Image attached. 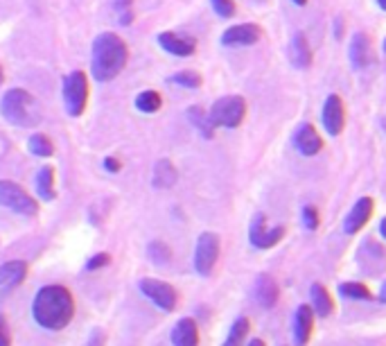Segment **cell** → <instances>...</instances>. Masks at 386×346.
Listing matches in <instances>:
<instances>
[{
  "label": "cell",
  "mask_w": 386,
  "mask_h": 346,
  "mask_svg": "<svg viewBox=\"0 0 386 346\" xmlns=\"http://www.w3.org/2000/svg\"><path fill=\"white\" fill-rule=\"evenodd\" d=\"M346 124V111L339 95H327L323 107V127L330 136H339Z\"/></svg>",
  "instance_id": "30bf717a"
},
{
  "label": "cell",
  "mask_w": 386,
  "mask_h": 346,
  "mask_svg": "<svg viewBox=\"0 0 386 346\" xmlns=\"http://www.w3.org/2000/svg\"><path fill=\"white\" fill-rule=\"evenodd\" d=\"M104 168L115 175V172H120V170H122V163H120L118 159H113V157H106V159H104Z\"/></svg>",
  "instance_id": "8d00e7d4"
},
{
  "label": "cell",
  "mask_w": 386,
  "mask_h": 346,
  "mask_svg": "<svg viewBox=\"0 0 386 346\" xmlns=\"http://www.w3.org/2000/svg\"><path fill=\"white\" fill-rule=\"evenodd\" d=\"M127 59H129L127 43L115 32H102L93 41L91 73L98 82H109L113 77H118L124 66H127Z\"/></svg>",
  "instance_id": "7a4b0ae2"
},
{
  "label": "cell",
  "mask_w": 386,
  "mask_h": 346,
  "mask_svg": "<svg viewBox=\"0 0 386 346\" xmlns=\"http://www.w3.org/2000/svg\"><path fill=\"white\" fill-rule=\"evenodd\" d=\"M384 52H386V41H384Z\"/></svg>",
  "instance_id": "ee69618b"
},
{
  "label": "cell",
  "mask_w": 386,
  "mask_h": 346,
  "mask_svg": "<svg viewBox=\"0 0 386 346\" xmlns=\"http://www.w3.org/2000/svg\"><path fill=\"white\" fill-rule=\"evenodd\" d=\"M378 3H380V7L384 9V12H386V0H378Z\"/></svg>",
  "instance_id": "b9f144b4"
},
{
  "label": "cell",
  "mask_w": 386,
  "mask_h": 346,
  "mask_svg": "<svg viewBox=\"0 0 386 346\" xmlns=\"http://www.w3.org/2000/svg\"><path fill=\"white\" fill-rule=\"evenodd\" d=\"M158 43L163 50H168L177 57H190L192 52L197 50V43L192 36L179 34V32H161L158 34Z\"/></svg>",
  "instance_id": "4fadbf2b"
},
{
  "label": "cell",
  "mask_w": 386,
  "mask_h": 346,
  "mask_svg": "<svg viewBox=\"0 0 386 346\" xmlns=\"http://www.w3.org/2000/svg\"><path fill=\"white\" fill-rule=\"evenodd\" d=\"M307 3V0H294V5H298V7H303Z\"/></svg>",
  "instance_id": "60d3db41"
},
{
  "label": "cell",
  "mask_w": 386,
  "mask_h": 346,
  "mask_svg": "<svg viewBox=\"0 0 386 346\" xmlns=\"http://www.w3.org/2000/svg\"><path fill=\"white\" fill-rule=\"evenodd\" d=\"M0 111H3L5 120L16 124V127H36L41 122V107L34 100V95L25 89L7 91L3 102H0Z\"/></svg>",
  "instance_id": "3957f363"
},
{
  "label": "cell",
  "mask_w": 386,
  "mask_h": 346,
  "mask_svg": "<svg viewBox=\"0 0 386 346\" xmlns=\"http://www.w3.org/2000/svg\"><path fill=\"white\" fill-rule=\"evenodd\" d=\"M188 120L195 124V127L204 134L206 138H212V134H215V127H212V122L208 118V113L201 109V107H190L188 109Z\"/></svg>",
  "instance_id": "cb8c5ba5"
},
{
  "label": "cell",
  "mask_w": 386,
  "mask_h": 346,
  "mask_svg": "<svg viewBox=\"0 0 386 346\" xmlns=\"http://www.w3.org/2000/svg\"><path fill=\"white\" fill-rule=\"evenodd\" d=\"M310 296H312V308H314V315L318 317H330L332 310H334V303H332V296L330 292L325 290V285L321 283H314L310 287Z\"/></svg>",
  "instance_id": "44dd1931"
},
{
  "label": "cell",
  "mask_w": 386,
  "mask_h": 346,
  "mask_svg": "<svg viewBox=\"0 0 386 346\" xmlns=\"http://www.w3.org/2000/svg\"><path fill=\"white\" fill-rule=\"evenodd\" d=\"M246 115V102L239 95H226V98H219L208 111V118L212 122V127H226V129H235L242 124Z\"/></svg>",
  "instance_id": "277c9868"
},
{
  "label": "cell",
  "mask_w": 386,
  "mask_h": 346,
  "mask_svg": "<svg viewBox=\"0 0 386 346\" xmlns=\"http://www.w3.org/2000/svg\"><path fill=\"white\" fill-rule=\"evenodd\" d=\"M27 147H30L32 154H36V157H52L54 154V145L52 140L45 136V134H34V136H30V140H27Z\"/></svg>",
  "instance_id": "484cf974"
},
{
  "label": "cell",
  "mask_w": 386,
  "mask_h": 346,
  "mask_svg": "<svg viewBox=\"0 0 386 346\" xmlns=\"http://www.w3.org/2000/svg\"><path fill=\"white\" fill-rule=\"evenodd\" d=\"M255 296H258V303L262 308H274L278 303V296H281L278 283L269 274H262L255 283Z\"/></svg>",
  "instance_id": "ffe728a7"
},
{
  "label": "cell",
  "mask_w": 386,
  "mask_h": 346,
  "mask_svg": "<svg viewBox=\"0 0 386 346\" xmlns=\"http://www.w3.org/2000/svg\"><path fill=\"white\" fill-rule=\"evenodd\" d=\"M262 36L260 27L255 23H244V25H233L221 34V43L228 48H242V45H253L258 38Z\"/></svg>",
  "instance_id": "8fae6325"
},
{
  "label": "cell",
  "mask_w": 386,
  "mask_h": 346,
  "mask_svg": "<svg viewBox=\"0 0 386 346\" xmlns=\"http://www.w3.org/2000/svg\"><path fill=\"white\" fill-rule=\"evenodd\" d=\"M267 217L262 213H258L253 217L248 229V240L251 245L258 247V249H269L274 247L276 243H281V238L285 236V226H274V229H267Z\"/></svg>",
  "instance_id": "9c48e42d"
},
{
  "label": "cell",
  "mask_w": 386,
  "mask_h": 346,
  "mask_svg": "<svg viewBox=\"0 0 386 346\" xmlns=\"http://www.w3.org/2000/svg\"><path fill=\"white\" fill-rule=\"evenodd\" d=\"M373 215V199L371 197H362L357 204L352 206V210L346 215V222H343V231L346 233H357L366 226V222L371 219Z\"/></svg>",
  "instance_id": "5bb4252c"
},
{
  "label": "cell",
  "mask_w": 386,
  "mask_h": 346,
  "mask_svg": "<svg viewBox=\"0 0 386 346\" xmlns=\"http://www.w3.org/2000/svg\"><path fill=\"white\" fill-rule=\"evenodd\" d=\"M147 256H149L151 263L165 265L172 258V249L165 243H161V240H154V243H149V247H147Z\"/></svg>",
  "instance_id": "f1b7e54d"
},
{
  "label": "cell",
  "mask_w": 386,
  "mask_h": 346,
  "mask_svg": "<svg viewBox=\"0 0 386 346\" xmlns=\"http://www.w3.org/2000/svg\"><path fill=\"white\" fill-rule=\"evenodd\" d=\"M0 206H5L12 210V213L25 215V217H34L38 213L36 199L21 184L9 181V179L0 181Z\"/></svg>",
  "instance_id": "5b68a950"
},
{
  "label": "cell",
  "mask_w": 386,
  "mask_h": 346,
  "mask_svg": "<svg viewBox=\"0 0 386 346\" xmlns=\"http://www.w3.org/2000/svg\"><path fill=\"white\" fill-rule=\"evenodd\" d=\"M212 7L221 18H230L235 14V3L233 0H212Z\"/></svg>",
  "instance_id": "4dcf8cb0"
},
{
  "label": "cell",
  "mask_w": 386,
  "mask_h": 346,
  "mask_svg": "<svg viewBox=\"0 0 386 346\" xmlns=\"http://www.w3.org/2000/svg\"><path fill=\"white\" fill-rule=\"evenodd\" d=\"M89 102V77L84 71H75L64 80V104L73 118L82 115Z\"/></svg>",
  "instance_id": "8992f818"
},
{
  "label": "cell",
  "mask_w": 386,
  "mask_h": 346,
  "mask_svg": "<svg viewBox=\"0 0 386 346\" xmlns=\"http://www.w3.org/2000/svg\"><path fill=\"white\" fill-rule=\"evenodd\" d=\"M106 344V335L100 331V329H95L91 333V340H89V346H104Z\"/></svg>",
  "instance_id": "d590c367"
},
{
  "label": "cell",
  "mask_w": 386,
  "mask_h": 346,
  "mask_svg": "<svg viewBox=\"0 0 386 346\" xmlns=\"http://www.w3.org/2000/svg\"><path fill=\"white\" fill-rule=\"evenodd\" d=\"M248 329H251V324H248L246 317H239V319H235L233 326H230V331H228V338H226L224 346H244Z\"/></svg>",
  "instance_id": "d4e9b609"
},
{
  "label": "cell",
  "mask_w": 386,
  "mask_h": 346,
  "mask_svg": "<svg viewBox=\"0 0 386 346\" xmlns=\"http://www.w3.org/2000/svg\"><path fill=\"white\" fill-rule=\"evenodd\" d=\"M380 299H382V301L386 303V283L382 285V292H380Z\"/></svg>",
  "instance_id": "ab89813d"
},
{
  "label": "cell",
  "mask_w": 386,
  "mask_h": 346,
  "mask_svg": "<svg viewBox=\"0 0 386 346\" xmlns=\"http://www.w3.org/2000/svg\"><path fill=\"white\" fill-rule=\"evenodd\" d=\"M371 57H373V50H371L369 34L357 32L350 41V64L355 69H366L371 64Z\"/></svg>",
  "instance_id": "ac0fdd59"
},
{
  "label": "cell",
  "mask_w": 386,
  "mask_h": 346,
  "mask_svg": "<svg viewBox=\"0 0 386 346\" xmlns=\"http://www.w3.org/2000/svg\"><path fill=\"white\" fill-rule=\"evenodd\" d=\"M3 80H5V75H3V69H0V84H3Z\"/></svg>",
  "instance_id": "7bdbcfd3"
},
{
  "label": "cell",
  "mask_w": 386,
  "mask_h": 346,
  "mask_svg": "<svg viewBox=\"0 0 386 346\" xmlns=\"http://www.w3.org/2000/svg\"><path fill=\"white\" fill-rule=\"evenodd\" d=\"M115 9L120 12V21L127 25V23H131V0H115Z\"/></svg>",
  "instance_id": "836d02e7"
},
{
  "label": "cell",
  "mask_w": 386,
  "mask_h": 346,
  "mask_svg": "<svg viewBox=\"0 0 386 346\" xmlns=\"http://www.w3.org/2000/svg\"><path fill=\"white\" fill-rule=\"evenodd\" d=\"M138 290L142 292V296L161 308L163 312H175L177 310V303H179V292L165 281H158V278H149L144 276L138 281Z\"/></svg>",
  "instance_id": "52a82bcc"
},
{
  "label": "cell",
  "mask_w": 386,
  "mask_h": 346,
  "mask_svg": "<svg viewBox=\"0 0 386 346\" xmlns=\"http://www.w3.org/2000/svg\"><path fill=\"white\" fill-rule=\"evenodd\" d=\"M303 224H305V229H310V231L318 229V210L314 206L303 208Z\"/></svg>",
  "instance_id": "1f68e13d"
},
{
  "label": "cell",
  "mask_w": 386,
  "mask_h": 346,
  "mask_svg": "<svg viewBox=\"0 0 386 346\" xmlns=\"http://www.w3.org/2000/svg\"><path fill=\"white\" fill-rule=\"evenodd\" d=\"M339 292L346 296V299H357V301H369L373 299L371 290L364 283H341Z\"/></svg>",
  "instance_id": "83f0119b"
},
{
  "label": "cell",
  "mask_w": 386,
  "mask_h": 346,
  "mask_svg": "<svg viewBox=\"0 0 386 346\" xmlns=\"http://www.w3.org/2000/svg\"><path fill=\"white\" fill-rule=\"evenodd\" d=\"M111 263V256L109 254H95V256H91V261L86 263V269H100V267H106Z\"/></svg>",
  "instance_id": "e575fe53"
},
{
  "label": "cell",
  "mask_w": 386,
  "mask_h": 346,
  "mask_svg": "<svg viewBox=\"0 0 386 346\" xmlns=\"http://www.w3.org/2000/svg\"><path fill=\"white\" fill-rule=\"evenodd\" d=\"M36 192L38 197H41L43 201H52L57 197V190H54V168L45 166L38 170L36 175Z\"/></svg>",
  "instance_id": "603a6c76"
},
{
  "label": "cell",
  "mask_w": 386,
  "mask_h": 346,
  "mask_svg": "<svg viewBox=\"0 0 386 346\" xmlns=\"http://www.w3.org/2000/svg\"><path fill=\"white\" fill-rule=\"evenodd\" d=\"M163 104V98L156 91H142L138 98H136V107L142 113H156Z\"/></svg>",
  "instance_id": "4316f807"
},
{
  "label": "cell",
  "mask_w": 386,
  "mask_h": 346,
  "mask_svg": "<svg viewBox=\"0 0 386 346\" xmlns=\"http://www.w3.org/2000/svg\"><path fill=\"white\" fill-rule=\"evenodd\" d=\"M172 344L175 346H199V329L192 317H183L172 329Z\"/></svg>",
  "instance_id": "e0dca14e"
},
{
  "label": "cell",
  "mask_w": 386,
  "mask_h": 346,
  "mask_svg": "<svg viewBox=\"0 0 386 346\" xmlns=\"http://www.w3.org/2000/svg\"><path fill=\"white\" fill-rule=\"evenodd\" d=\"M312 326H314V308L312 305H298L296 317H294V342L296 346H305L310 342L312 335Z\"/></svg>",
  "instance_id": "2e32d148"
},
{
  "label": "cell",
  "mask_w": 386,
  "mask_h": 346,
  "mask_svg": "<svg viewBox=\"0 0 386 346\" xmlns=\"http://www.w3.org/2000/svg\"><path fill=\"white\" fill-rule=\"evenodd\" d=\"M32 317L45 331H64L75 317L73 292L64 285H43L32 299Z\"/></svg>",
  "instance_id": "6da1fadb"
},
{
  "label": "cell",
  "mask_w": 386,
  "mask_h": 346,
  "mask_svg": "<svg viewBox=\"0 0 386 346\" xmlns=\"http://www.w3.org/2000/svg\"><path fill=\"white\" fill-rule=\"evenodd\" d=\"M172 82L179 84V86H186V89H199L201 86V75L195 71H181L172 77Z\"/></svg>",
  "instance_id": "f546056e"
},
{
  "label": "cell",
  "mask_w": 386,
  "mask_h": 346,
  "mask_svg": "<svg viewBox=\"0 0 386 346\" xmlns=\"http://www.w3.org/2000/svg\"><path fill=\"white\" fill-rule=\"evenodd\" d=\"M27 278V263L25 261H7L0 265V290L9 292L18 287Z\"/></svg>",
  "instance_id": "9a60e30c"
},
{
  "label": "cell",
  "mask_w": 386,
  "mask_h": 346,
  "mask_svg": "<svg viewBox=\"0 0 386 346\" xmlns=\"http://www.w3.org/2000/svg\"><path fill=\"white\" fill-rule=\"evenodd\" d=\"M294 143H296V147H298V152L303 154V157H314V154H318L323 147L321 136H318V131L312 127L310 122L298 124V129L294 134Z\"/></svg>",
  "instance_id": "7c38bea8"
},
{
  "label": "cell",
  "mask_w": 386,
  "mask_h": 346,
  "mask_svg": "<svg viewBox=\"0 0 386 346\" xmlns=\"http://www.w3.org/2000/svg\"><path fill=\"white\" fill-rule=\"evenodd\" d=\"M292 62L296 69H310L312 66V48L303 32H298L292 41Z\"/></svg>",
  "instance_id": "7402d4cb"
},
{
  "label": "cell",
  "mask_w": 386,
  "mask_h": 346,
  "mask_svg": "<svg viewBox=\"0 0 386 346\" xmlns=\"http://www.w3.org/2000/svg\"><path fill=\"white\" fill-rule=\"evenodd\" d=\"M179 181V172L175 168V163L170 159H161L156 161V166H154V177H151V184L154 188L158 190H168L172 188Z\"/></svg>",
  "instance_id": "d6986e66"
},
{
  "label": "cell",
  "mask_w": 386,
  "mask_h": 346,
  "mask_svg": "<svg viewBox=\"0 0 386 346\" xmlns=\"http://www.w3.org/2000/svg\"><path fill=\"white\" fill-rule=\"evenodd\" d=\"M219 258V236L206 231L201 233L195 247V269L201 276H210Z\"/></svg>",
  "instance_id": "ba28073f"
},
{
  "label": "cell",
  "mask_w": 386,
  "mask_h": 346,
  "mask_svg": "<svg viewBox=\"0 0 386 346\" xmlns=\"http://www.w3.org/2000/svg\"><path fill=\"white\" fill-rule=\"evenodd\" d=\"M0 346H12V329L5 315H0Z\"/></svg>",
  "instance_id": "d6a6232c"
},
{
  "label": "cell",
  "mask_w": 386,
  "mask_h": 346,
  "mask_svg": "<svg viewBox=\"0 0 386 346\" xmlns=\"http://www.w3.org/2000/svg\"><path fill=\"white\" fill-rule=\"evenodd\" d=\"M248 346H265V342L255 338V340H251V342H248Z\"/></svg>",
  "instance_id": "f35d334b"
},
{
  "label": "cell",
  "mask_w": 386,
  "mask_h": 346,
  "mask_svg": "<svg viewBox=\"0 0 386 346\" xmlns=\"http://www.w3.org/2000/svg\"><path fill=\"white\" fill-rule=\"evenodd\" d=\"M380 233H382V238L386 240V217L382 219V224H380Z\"/></svg>",
  "instance_id": "74e56055"
}]
</instances>
